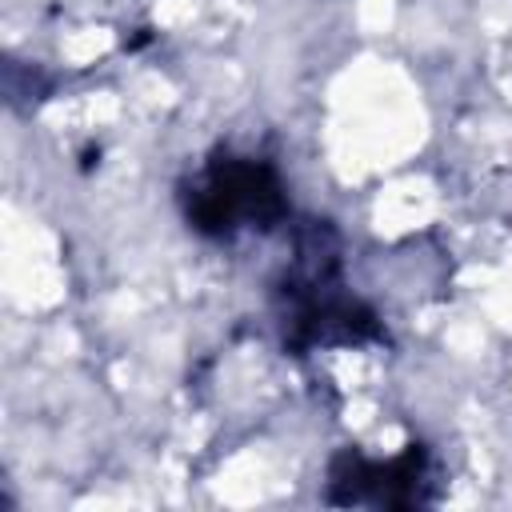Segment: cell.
<instances>
[{"mask_svg":"<svg viewBox=\"0 0 512 512\" xmlns=\"http://www.w3.org/2000/svg\"><path fill=\"white\" fill-rule=\"evenodd\" d=\"M272 212H280V188L272 172L240 160L216 164L192 204V220L208 232H228L240 220H264Z\"/></svg>","mask_w":512,"mask_h":512,"instance_id":"6da1fadb","label":"cell"}]
</instances>
